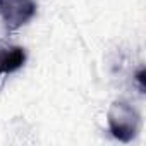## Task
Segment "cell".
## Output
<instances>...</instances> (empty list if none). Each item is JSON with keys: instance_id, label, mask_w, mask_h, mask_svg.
<instances>
[{"instance_id": "cell-1", "label": "cell", "mask_w": 146, "mask_h": 146, "mask_svg": "<svg viewBox=\"0 0 146 146\" xmlns=\"http://www.w3.org/2000/svg\"><path fill=\"white\" fill-rule=\"evenodd\" d=\"M139 113L127 102H115L108 110V129L122 143H131L139 132Z\"/></svg>"}, {"instance_id": "cell-3", "label": "cell", "mask_w": 146, "mask_h": 146, "mask_svg": "<svg viewBox=\"0 0 146 146\" xmlns=\"http://www.w3.org/2000/svg\"><path fill=\"white\" fill-rule=\"evenodd\" d=\"M26 64V50L23 46L0 48V76L12 74Z\"/></svg>"}, {"instance_id": "cell-2", "label": "cell", "mask_w": 146, "mask_h": 146, "mask_svg": "<svg viewBox=\"0 0 146 146\" xmlns=\"http://www.w3.org/2000/svg\"><path fill=\"white\" fill-rule=\"evenodd\" d=\"M36 11L35 0H0V17L9 29L28 24L36 16Z\"/></svg>"}, {"instance_id": "cell-4", "label": "cell", "mask_w": 146, "mask_h": 146, "mask_svg": "<svg viewBox=\"0 0 146 146\" xmlns=\"http://www.w3.org/2000/svg\"><path fill=\"white\" fill-rule=\"evenodd\" d=\"M136 81H137V84H139L141 93H144V69H139V70H137V74H136Z\"/></svg>"}]
</instances>
